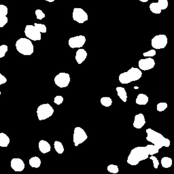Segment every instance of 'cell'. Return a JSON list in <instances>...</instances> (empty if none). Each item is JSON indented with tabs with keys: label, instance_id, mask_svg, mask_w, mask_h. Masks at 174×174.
<instances>
[{
	"label": "cell",
	"instance_id": "7402d4cb",
	"mask_svg": "<svg viewBox=\"0 0 174 174\" xmlns=\"http://www.w3.org/2000/svg\"><path fill=\"white\" fill-rule=\"evenodd\" d=\"M150 10L154 14H160L162 9L158 2H153L150 4Z\"/></svg>",
	"mask_w": 174,
	"mask_h": 174
},
{
	"label": "cell",
	"instance_id": "277c9868",
	"mask_svg": "<svg viewBox=\"0 0 174 174\" xmlns=\"http://www.w3.org/2000/svg\"><path fill=\"white\" fill-rule=\"evenodd\" d=\"M15 46L17 51L23 55H31L34 51V47L31 41L27 38L19 39Z\"/></svg>",
	"mask_w": 174,
	"mask_h": 174
},
{
	"label": "cell",
	"instance_id": "1f68e13d",
	"mask_svg": "<svg viewBox=\"0 0 174 174\" xmlns=\"http://www.w3.org/2000/svg\"><path fill=\"white\" fill-rule=\"evenodd\" d=\"M150 159L152 160L154 167H155V169H157V168H158V167H159V160H158V159H157L156 157H155V156H154V155H151V156L150 157Z\"/></svg>",
	"mask_w": 174,
	"mask_h": 174
},
{
	"label": "cell",
	"instance_id": "9a60e30c",
	"mask_svg": "<svg viewBox=\"0 0 174 174\" xmlns=\"http://www.w3.org/2000/svg\"><path fill=\"white\" fill-rule=\"evenodd\" d=\"M145 124L146 120L143 114L140 113L135 116L134 122H133V126H134L135 128L138 129H142V127L145 125Z\"/></svg>",
	"mask_w": 174,
	"mask_h": 174
},
{
	"label": "cell",
	"instance_id": "8fae6325",
	"mask_svg": "<svg viewBox=\"0 0 174 174\" xmlns=\"http://www.w3.org/2000/svg\"><path fill=\"white\" fill-rule=\"evenodd\" d=\"M86 42V38L84 35H78L69 38V46L71 48H80L85 45Z\"/></svg>",
	"mask_w": 174,
	"mask_h": 174
},
{
	"label": "cell",
	"instance_id": "d4e9b609",
	"mask_svg": "<svg viewBox=\"0 0 174 174\" xmlns=\"http://www.w3.org/2000/svg\"><path fill=\"white\" fill-rule=\"evenodd\" d=\"M54 146L56 152L58 154L61 155V154H63V152H64V147H63L61 142H60L59 141H55L54 143Z\"/></svg>",
	"mask_w": 174,
	"mask_h": 174
},
{
	"label": "cell",
	"instance_id": "83f0119b",
	"mask_svg": "<svg viewBox=\"0 0 174 174\" xmlns=\"http://www.w3.org/2000/svg\"><path fill=\"white\" fill-rule=\"evenodd\" d=\"M8 47L7 45L0 46V58H3L6 55V53L8 52Z\"/></svg>",
	"mask_w": 174,
	"mask_h": 174
},
{
	"label": "cell",
	"instance_id": "5b68a950",
	"mask_svg": "<svg viewBox=\"0 0 174 174\" xmlns=\"http://www.w3.org/2000/svg\"><path fill=\"white\" fill-rule=\"evenodd\" d=\"M54 109L49 103H44L40 105L37 109V115H38V120H44L52 116L54 114Z\"/></svg>",
	"mask_w": 174,
	"mask_h": 174
},
{
	"label": "cell",
	"instance_id": "5bb4252c",
	"mask_svg": "<svg viewBox=\"0 0 174 174\" xmlns=\"http://www.w3.org/2000/svg\"><path fill=\"white\" fill-rule=\"evenodd\" d=\"M8 8L3 4L0 5V27H3L8 23V19L7 18Z\"/></svg>",
	"mask_w": 174,
	"mask_h": 174
},
{
	"label": "cell",
	"instance_id": "f546056e",
	"mask_svg": "<svg viewBox=\"0 0 174 174\" xmlns=\"http://www.w3.org/2000/svg\"><path fill=\"white\" fill-rule=\"evenodd\" d=\"M35 15L36 17L38 20H42L45 17V14L41 10H35Z\"/></svg>",
	"mask_w": 174,
	"mask_h": 174
},
{
	"label": "cell",
	"instance_id": "4fadbf2b",
	"mask_svg": "<svg viewBox=\"0 0 174 174\" xmlns=\"http://www.w3.org/2000/svg\"><path fill=\"white\" fill-rule=\"evenodd\" d=\"M11 167L15 172H22L25 169V163L19 158H13L11 160Z\"/></svg>",
	"mask_w": 174,
	"mask_h": 174
},
{
	"label": "cell",
	"instance_id": "f1b7e54d",
	"mask_svg": "<svg viewBox=\"0 0 174 174\" xmlns=\"http://www.w3.org/2000/svg\"><path fill=\"white\" fill-rule=\"evenodd\" d=\"M34 25L38 28L41 33H46V31H47V29H46L45 25L39 24V23H34Z\"/></svg>",
	"mask_w": 174,
	"mask_h": 174
},
{
	"label": "cell",
	"instance_id": "8992f818",
	"mask_svg": "<svg viewBox=\"0 0 174 174\" xmlns=\"http://www.w3.org/2000/svg\"><path fill=\"white\" fill-rule=\"evenodd\" d=\"M25 34L27 38L33 40V41H38V40H41L42 39V33L35 25H27L25 29Z\"/></svg>",
	"mask_w": 174,
	"mask_h": 174
},
{
	"label": "cell",
	"instance_id": "603a6c76",
	"mask_svg": "<svg viewBox=\"0 0 174 174\" xmlns=\"http://www.w3.org/2000/svg\"><path fill=\"white\" fill-rule=\"evenodd\" d=\"M161 165L164 168H169L172 165V159L167 156H165L161 159Z\"/></svg>",
	"mask_w": 174,
	"mask_h": 174
},
{
	"label": "cell",
	"instance_id": "d6986e66",
	"mask_svg": "<svg viewBox=\"0 0 174 174\" xmlns=\"http://www.w3.org/2000/svg\"><path fill=\"white\" fill-rule=\"evenodd\" d=\"M116 91L118 96L120 97V99L122 100L123 102H126L127 101V94L125 91V89L123 87H116Z\"/></svg>",
	"mask_w": 174,
	"mask_h": 174
},
{
	"label": "cell",
	"instance_id": "ffe728a7",
	"mask_svg": "<svg viewBox=\"0 0 174 174\" xmlns=\"http://www.w3.org/2000/svg\"><path fill=\"white\" fill-rule=\"evenodd\" d=\"M10 143V138L4 133H0V146L7 147Z\"/></svg>",
	"mask_w": 174,
	"mask_h": 174
},
{
	"label": "cell",
	"instance_id": "e0dca14e",
	"mask_svg": "<svg viewBox=\"0 0 174 174\" xmlns=\"http://www.w3.org/2000/svg\"><path fill=\"white\" fill-rule=\"evenodd\" d=\"M39 151L43 154H46L51 150V146L50 143L45 140H40L38 143Z\"/></svg>",
	"mask_w": 174,
	"mask_h": 174
},
{
	"label": "cell",
	"instance_id": "6da1fadb",
	"mask_svg": "<svg viewBox=\"0 0 174 174\" xmlns=\"http://www.w3.org/2000/svg\"><path fill=\"white\" fill-rule=\"evenodd\" d=\"M161 147L156 145H147L146 146L136 147L130 151L127 158V163L130 165H137L142 160L148 158L150 155H154L159 153Z\"/></svg>",
	"mask_w": 174,
	"mask_h": 174
},
{
	"label": "cell",
	"instance_id": "30bf717a",
	"mask_svg": "<svg viewBox=\"0 0 174 174\" xmlns=\"http://www.w3.org/2000/svg\"><path fill=\"white\" fill-rule=\"evenodd\" d=\"M73 21L78 23H84L88 21L89 16L87 13L80 8H75L73 10Z\"/></svg>",
	"mask_w": 174,
	"mask_h": 174
},
{
	"label": "cell",
	"instance_id": "4316f807",
	"mask_svg": "<svg viewBox=\"0 0 174 174\" xmlns=\"http://www.w3.org/2000/svg\"><path fill=\"white\" fill-rule=\"evenodd\" d=\"M167 106H167V103L165 102L159 103L157 104L156 110H157V111H159V112H163L167 109Z\"/></svg>",
	"mask_w": 174,
	"mask_h": 174
},
{
	"label": "cell",
	"instance_id": "d6a6232c",
	"mask_svg": "<svg viewBox=\"0 0 174 174\" xmlns=\"http://www.w3.org/2000/svg\"><path fill=\"white\" fill-rule=\"evenodd\" d=\"M63 102V97L61 95L56 96L54 99V103L56 105H61Z\"/></svg>",
	"mask_w": 174,
	"mask_h": 174
},
{
	"label": "cell",
	"instance_id": "8d00e7d4",
	"mask_svg": "<svg viewBox=\"0 0 174 174\" xmlns=\"http://www.w3.org/2000/svg\"><path fill=\"white\" fill-rule=\"evenodd\" d=\"M1 94H2V93H1V91H0V95H1Z\"/></svg>",
	"mask_w": 174,
	"mask_h": 174
},
{
	"label": "cell",
	"instance_id": "52a82bcc",
	"mask_svg": "<svg viewBox=\"0 0 174 174\" xmlns=\"http://www.w3.org/2000/svg\"><path fill=\"white\" fill-rule=\"evenodd\" d=\"M88 138L86 132L81 127H76L73 131V141L76 147L78 146L80 143L85 142Z\"/></svg>",
	"mask_w": 174,
	"mask_h": 174
},
{
	"label": "cell",
	"instance_id": "ac0fdd59",
	"mask_svg": "<svg viewBox=\"0 0 174 174\" xmlns=\"http://www.w3.org/2000/svg\"><path fill=\"white\" fill-rule=\"evenodd\" d=\"M149 98L145 94H142V93H140L138 95L136 98V103L138 105H146L148 102Z\"/></svg>",
	"mask_w": 174,
	"mask_h": 174
},
{
	"label": "cell",
	"instance_id": "44dd1931",
	"mask_svg": "<svg viewBox=\"0 0 174 174\" xmlns=\"http://www.w3.org/2000/svg\"><path fill=\"white\" fill-rule=\"evenodd\" d=\"M29 165L33 168H38L41 165V160L38 156H33L29 160Z\"/></svg>",
	"mask_w": 174,
	"mask_h": 174
},
{
	"label": "cell",
	"instance_id": "e575fe53",
	"mask_svg": "<svg viewBox=\"0 0 174 174\" xmlns=\"http://www.w3.org/2000/svg\"><path fill=\"white\" fill-rule=\"evenodd\" d=\"M139 1H140V2H148V0H139Z\"/></svg>",
	"mask_w": 174,
	"mask_h": 174
},
{
	"label": "cell",
	"instance_id": "9c48e42d",
	"mask_svg": "<svg viewBox=\"0 0 174 174\" xmlns=\"http://www.w3.org/2000/svg\"><path fill=\"white\" fill-rule=\"evenodd\" d=\"M70 76L68 73H60L55 78V85L60 88H65L70 82Z\"/></svg>",
	"mask_w": 174,
	"mask_h": 174
},
{
	"label": "cell",
	"instance_id": "2e32d148",
	"mask_svg": "<svg viewBox=\"0 0 174 174\" xmlns=\"http://www.w3.org/2000/svg\"><path fill=\"white\" fill-rule=\"evenodd\" d=\"M87 57V52L85 49H78L76 54V60L78 64H81Z\"/></svg>",
	"mask_w": 174,
	"mask_h": 174
},
{
	"label": "cell",
	"instance_id": "836d02e7",
	"mask_svg": "<svg viewBox=\"0 0 174 174\" xmlns=\"http://www.w3.org/2000/svg\"><path fill=\"white\" fill-rule=\"evenodd\" d=\"M6 82H7V79L5 76H3L1 73H0V85H4Z\"/></svg>",
	"mask_w": 174,
	"mask_h": 174
},
{
	"label": "cell",
	"instance_id": "ba28073f",
	"mask_svg": "<svg viewBox=\"0 0 174 174\" xmlns=\"http://www.w3.org/2000/svg\"><path fill=\"white\" fill-rule=\"evenodd\" d=\"M167 44V38L165 35H157L152 39L151 45L155 49H163Z\"/></svg>",
	"mask_w": 174,
	"mask_h": 174
},
{
	"label": "cell",
	"instance_id": "7c38bea8",
	"mask_svg": "<svg viewBox=\"0 0 174 174\" xmlns=\"http://www.w3.org/2000/svg\"><path fill=\"white\" fill-rule=\"evenodd\" d=\"M139 69L142 71H148L152 69L155 65V60L152 58H147L144 59L139 60L138 62Z\"/></svg>",
	"mask_w": 174,
	"mask_h": 174
},
{
	"label": "cell",
	"instance_id": "4dcf8cb0",
	"mask_svg": "<svg viewBox=\"0 0 174 174\" xmlns=\"http://www.w3.org/2000/svg\"><path fill=\"white\" fill-rule=\"evenodd\" d=\"M156 51L155 49H152L150 51L143 53V56H145V57H151V56H154L156 55Z\"/></svg>",
	"mask_w": 174,
	"mask_h": 174
},
{
	"label": "cell",
	"instance_id": "d590c367",
	"mask_svg": "<svg viewBox=\"0 0 174 174\" xmlns=\"http://www.w3.org/2000/svg\"><path fill=\"white\" fill-rule=\"evenodd\" d=\"M44 1L48 2H55V0H44Z\"/></svg>",
	"mask_w": 174,
	"mask_h": 174
},
{
	"label": "cell",
	"instance_id": "7a4b0ae2",
	"mask_svg": "<svg viewBox=\"0 0 174 174\" xmlns=\"http://www.w3.org/2000/svg\"><path fill=\"white\" fill-rule=\"evenodd\" d=\"M146 131L147 133V137L146 138L147 141L152 143L154 145L161 147V148L163 147L169 148L171 143L169 139L165 138L162 134L150 128L147 129Z\"/></svg>",
	"mask_w": 174,
	"mask_h": 174
},
{
	"label": "cell",
	"instance_id": "484cf974",
	"mask_svg": "<svg viewBox=\"0 0 174 174\" xmlns=\"http://www.w3.org/2000/svg\"><path fill=\"white\" fill-rule=\"evenodd\" d=\"M107 169H108V171L110 173H117L119 172L118 167L116 165H109L107 167Z\"/></svg>",
	"mask_w": 174,
	"mask_h": 174
},
{
	"label": "cell",
	"instance_id": "cb8c5ba5",
	"mask_svg": "<svg viewBox=\"0 0 174 174\" xmlns=\"http://www.w3.org/2000/svg\"><path fill=\"white\" fill-rule=\"evenodd\" d=\"M102 105L104 107H110L112 104V100L109 97H103L100 100Z\"/></svg>",
	"mask_w": 174,
	"mask_h": 174
},
{
	"label": "cell",
	"instance_id": "3957f363",
	"mask_svg": "<svg viewBox=\"0 0 174 174\" xmlns=\"http://www.w3.org/2000/svg\"><path fill=\"white\" fill-rule=\"evenodd\" d=\"M142 76V70L133 67V68L129 69L127 72L120 73L118 77V80L120 83L125 85V84H129L130 82L137 81V80L141 78Z\"/></svg>",
	"mask_w": 174,
	"mask_h": 174
}]
</instances>
